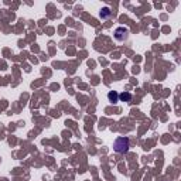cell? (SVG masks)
I'll return each instance as SVG.
<instances>
[{"mask_svg": "<svg viewBox=\"0 0 181 181\" xmlns=\"http://www.w3.org/2000/svg\"><path fill=\"white\" fill-rule=\"evenodd\" d=\"M113 147H115L116 153H120V154L126 153L129 150V139L127 137H119V139H116Z\"/></svg>", "mask_w": 181, "mask_h": 181, "instance_id": "obj_1", "label": "cell"}, {"mask_svg": "<svg viewBox=\"0 0 181 181\" xmlns=\"http://www.w3.org/2000/svg\"><path fill=\"white\" fill-rule=\"evenodd\" d=\"M127 29H125V27H119V29H116V31H115V38L116 40H119V41H125L126 38H127Z\"/></svg>", "mask_w": 181, "mask_h": 181, "instance_id": "obj_2", "label": "cell"}, {"mask_svg": "<svg viewBox=\"0 0 181 181\" xmlns=\"http://www.w3.org/2000/svg\"><path fill=\"white\" fill-rule=\"evenodd\" d=\"M109 16H110V10H109L108 7H105V9L101 10V17L102 19H108Z\"/></svg>", "mask_w": 181, "mask_h": 181, "instance_id": "obj_3", "label": "cell"}, {"mask_svg": "<svg viewBox=\"0 0 181 181\" xmlns=\"http://www.w3.org/2000/svg\"><path fill=\"white\" fill-rule=\"evenodd\" d=\"M120 99H122V101H126V102H129V101L132 99V95H130V93H127V92H126V93L123 92V93L120 95Z\"/></svg>", "mask_w": 181, "mask_h": 181, "instance_id": "obj_4", "label": "cell"}, {"mask_svg": "<svg viewBox=\"0 0 181 181\" xmlns=\"http://www.w3.org/2000/svg\"><path fill=\"white\" fill-rule=\"evenodd\" d=\"M108 96H109V99H110L112 102H116V99H117V95H116L115 92H110Z\"/></svg>", "mask_w": 181, "mask_h": 181, "instance_id": "obj_5", "label": "cell"}]
</instances>
